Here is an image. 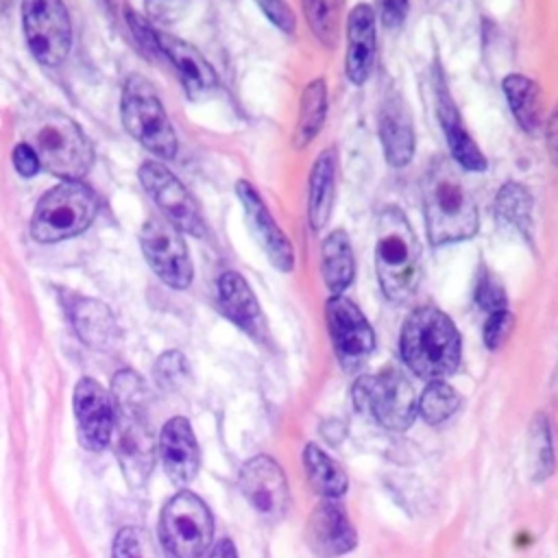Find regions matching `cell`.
<instances>
[{
  "mask_svg": "<svg viewBox=\"0 0 558 558\" xmlns=\"http://www.w3.org/2000/svg\"><path fill=\"white\" fill-rule=\"evenodd\" d=\"M116 456L131 488H142L155 466V438L146 423V386L133 371H120L111 386Z\"/></svg>",
  "mask_w": 558,
  "mask_h": 558,
  "instance_id": "6da1fadb",
  "label": "cell"
},
{
  "mask_svg": "<svg viewBox=\"0 0 558 558\" xmlns=\"http://www.w3.org/2000/svg\"><path fill=\"white\" fill-rule=\"evenodd\" d=\"M421 194L425 231L432 244L440 246L462 242L477 233L480 220L475 203L449 159H434L423 177Z\"/></svg>",
  "mask_w": 558,
  "mask_h": 558,
  "instance_id": "7a4b0ae2",
  "label": "cell"
},
{
  "mask_svg": "<svg viewBox=\"0 0 558 558\" xmlns=\"http://www.w3.org/2000/svg\"><path fill=\"white\" fill-rule=\"evenodd\" d=\"M460 333L438 307L414 310L401 329V355L410 371L425 381H445L460 364Z\"/></svg>",
  "mask_w": 558,
  "mask_h": 558,
  "instance_id": "3957f363",
  "label": "cell"
},
{
  "mask_svg": "<svg viewBox=\"0 0 558 558\" xmlns=\"http://www.w3.org/2000/svg\"><path fill=\"white\" fill-rule=\"evenodd\" d=\"M375 270L386 299L392 303L410 301L421 283V246L403 211L397 207L379 214Z\"/></svg>",
  "mask_w": 558,
  "mask_h": 558,
  "instance_id": "277c9868",
  "label": "cell"
},
{
  "mask_svg": "<svg viewBox=\"0 0 558 558\" xmlns=\"http://www.w3.org/2000/svg\"><path fill=\"white\" fill-rule=\"evenodd\" d=\"M24 144H28L39 163L65 179L78 181L94 161V150L74 120L59 111H33L22 124Z\"/></svg>",
  "mask_w": 558,
  "mask_h": 558,
  "instance_id": "5b68a950",
  "label": "cell"
},
{
  "mask_svg": "<svg viewBox=\"0 0 558 558\" xmlns=\"http://www.w3.org/2000/svg\"><path fill=\"white\" fill-rule=\"evenodd\" d=\"M98 211L96 194L81 181H63L41 196L31 220L37 242H59L85 231Z\"/></svg>",
  "mask_w": 558,
  "mask_h": 558,
  "instance_id": "8992f818",
  "label": "cell"
},
{
  "mask_svg": "<svg viewBox=\"0 0 558 558\" xmlns=\"http://www.w3.org/2000/svg\"><path fill=\"white\" fill-rule=\"evenodd\" d=\"M351 397L357 412L377 421L386 429L403 432L418 414L414 388L395 368L357 377Z\"/></svg>",
  "mask_w": 558,
  "mask_h": 558,
  "instance_id": "52a82bcc",
  "label": "cell"
},
{
  "mask_svg": "<svg viewBox=\"0 0 558 558\" xmlns=\"http://www.w3.org/2000/svg\"><path fill=\"white\" fill-rule=\"evenodd\" d=\"M124 129L150 153L161 159L177 155L174 129L157 98V92L144 76H131L122 92L120 105Z\"/></svg>",
  "mask_w": 558,
  "mask_h": 558,
  "instance_id": "ba28073f",
  "label": "cell"
},
{
  "mask_svg": "<svg viewBox=\"0 0 558 558\" xmlns=\"http://www.w3.org/2000/svg\"><path fill=\"white\" fill-rule=\"evenodd\" d=\"M159 534L170 558H201L214 534L205 501L190 490L174 495L161 510Z\"/></svg>",
  "mask_w": 558,
  "mask_h": 558,
  "instance_id": "9c48e42d",
  "label": "cell"
},
{
  "mask_svg": "<svg viewBox=\"0 0 558 558\" xmlns=\"http://www.w3.org/2000/svg\"><path fill=\"white\" fill-rule=\"evenodd\" d=\"M24 33L31 52L46 65H59L72 46L70 15L61 0H24Z\"/></svg>",
  "mask_w": 558,
  "mask_h": 558,
  "instance_id": "30bf717a",
  "label": "cell"
},
{
  "mask_svg": "<svg viewBox=\"0 0 558 558\" xmlns=\"http://www.w3.org/2000/svg\"><path fill=\"white\" fill-rule=\"evenodd\" d=\"M142 251L155 275L170 288L183 290L192 281V259L181 231L166 218H150L140 233Z\"/></svg>",
  "mask_w": 558,
  "mask_h": 558,
  "instance_id": "8fae6325",
  "label": "cell"
},
{
  "mask_svg": "<svg viewBox=\"0 0 558 558\" xmlns=\"http://www.w3.org/2000/svg\"><path fill=\"white\" fill-rule=\"evenodd\" d=\"M140 181L146 187V192L155 198V203L159 205L161 214L170 225L196 238L205 235L207 229L196 201L170 170L155 161H146L140 168Z\"/></svg>",
  "mask_w": 558,
  "mask_h": 558,
  "instance_id": "7c38bea8",
  "label": "cell"
},
{
  "mask_svg": "<svg viewBox=\"0 0 558 558\" xmlns=\"http://www.w3.org/2000/svg\"><path fill=\"white\" fill-rule=\"evenodd\" d=\"M333 351L344 368L362 364L375 349V331L353 301L331 294L325 307Z\"/></svg>",
  "mask_w": 558,
  "mask_h": 558,
  "instance_id": "4fadbf2b",
  "label": "cell"
},
{
  "mask_svg": "<svg viewBox=\"0 0 558 558\" xmlns=\"http://www.w3.org/2000/svg\"><path fill=\"white\" fill-rule=\"evenodd\" d=\"M240 490L251 508L268 521H277L288 510V482L281 466L268 456H255L240 471Z\"/></svg>",
  "mask_w": 558,
  "mask_h": 558,
  "instance_id": "5bb4252c",
  "label": "cell"
},
{
  "mask_svg": "<svg viewBox=\"0 0 558 558\" xmlns=\"http://www.w3.org/2000/svg\"><path fill=\"white\" fill-rule=\"evenodd\" d=\"M74 412L83 447L102 451L113 436V399L89 377H83L74 390Z\"/></svg>",
  "mask_w": 558,
  "mask_h": 558,
  "instance_id": "9a60e30c",
  "label": "cell"
},
{
  "mask_svg": "<svg viewBox=\"0 0 558 558\" xmlns=\"http://www.w3.org/2000/svg\"><path fill=\"white\" fill-rule=\"evenodd\" d=\"M305 538L320 558H338L357 545V534L336 499H323L310 514Z\"/></svg>",
  "mask_w": 558,
  "mask_h": 558,
  "instance_id": "2e32d148",
  "label": "cell"
},
{
  "mask_svg": "<svg viewBox=\"0 0 558 558\" xmlns=\"http://www.w3.org/2000/svg\"><path fill=\"white\" fill-rule=\"evenodd\" d=\"M238 198L242 201L244 214L248 218V225L257 238V242L262 244V248L266 251L270 264L279 270V272H290L294 268V248L292 242L288 240V235L279 229V225L275 222L272 214L268 211V207L264 205L262 196L257 194V190L248 183V181H238L235 185Z\"/></svg>",
  "mask_w": 558,
  "mask_h": 558,
  "instance_id": "e0dca14e",
  "label": "cell"
},
{
  "mask_svg": "<svg viewBox=\"0 0 558 558\" xmlns=\"http://www.w3.org/2000/svg\"><path fill=\"white\" fill-rule=\"evenodd\" d=\"M157 449H159L163 471L174 484L185 486L194 480L201 464V453L187 418L183 416L170 418L159 434Z\"/></svg>",
  "mask_w": 558,
  "mask_h": 558,
  "instance_id": "ac0fdd59",
  "label": "cell"
},
{
  "mask_svg": "<svg viewBox=\"0 0 558 558\" xmlns=\"http://www.w3.org/2000/svg\"><path fill=\"white\" fill-rule=\"evenodd\" d=\"M377 126L386 161L395 168L408 166L414 155V124L401 96L388 94L384 98L379 105Z\"/></svg>",
  "mask_w": 558,
  "mask_h": 558,
  "instance_id": "d6986e66",
  "label": "cell"
},
{
  "mask_svg": "<svg viewBox=\"0 0 558 558\" xmlns=\"http://www.w3.org/2000/svg\"><path fill=\"white\" fill-rule=\"evenodd\" d=\"M375 52V11L368 4H357L347 17V76L351 83L362 85L371 76Z\"/></svg>",
  "mask_w": 558,
  "mask_h": 558,
  "instance_id": "ffe728a7",
  "label": "cell"
},
{
  "mask_svg": "<svg viewBox=\"0 0 558 558\" xmlns=\"http://www.w3.org/2000/svg\"><path fill=\"white\" fill-rule=\"evenodd\" d=\"M218 303L225 316L244 329L253 338L266 336V323L259 303L248 288L246 279L233 270H227L218 279Z\"/></svg>",
  "mask_w": 558,
  "mask_h": 558,
  "instance_id": "44dd1931",
  "label": "cell"
},
{
  "mask_svg": "<svg viewBox=\"0 0 558 558\" xmlns=\"http://www.w3.org/2000/svg\"><path fill=\"white\" fill-rule=\"evenodd\" d=\"M157 37H159L161 54H166L177 68L190 98H198L216 87L218 78L214 68L205 61V57L192 44L166 33H157Z\"/></svg>",
  "mask_w": 558,
  "mask_h": 558,
  "instance_id": "7402d4cb",
  "label": "cell"
},
{
  "mask_svg": "<svg viewBox=\"0 0 558 558\" xmlns=\"http://www.w3.org/2000/svg\"><path fill=\"white\" fill-rule=\"evenodd\" d=\"M436 111H438V120H440V126L445 131V137H447V144H449V150H451V157L456 159V163L466 170H484L486 157L477 148V144L473 142L469 131L464 129L460 113L442 85H438V89H436Z\"/></svg>",
  "mask_w": 558,
  "mask_h": 558,
  "instance_id": "603a6c76",
  "label": "cell"
},
{
  "mask_svg": "<svg viewBox=\"0 0 558 558\" xmlns=\"http://www.w3.org/2000/svg\"><path fill=\"white\" fill-rule=\"evenodd\" d=\"M336 166H338V153L333 146H329L316 157L310 170L307 220L314 231H320L331 216L333 192H336Z\"/></svg>",
  "mask_w": 558,
  "mask_h": 558,
  "instance_id": "cb8c5ba5",
  "label": "cell"
},
{
  "mask_svg": "<svg viewBox=\"0 0 558 558\" xmlns=\"http://www.w3.org/2000/svg\"><path fill=\"white\" fill-rule=\"evenodd\" d=\"M78 338L94 349H109L118 340V327L109 307L96 299L76 296L68 305Z\"/></svg>",
  "mask_w": 558,
  "mask_h": 558,
  "instance_id": "d4e9b609",
  "label": "cell"
},
{
  "mask_svg": "<svg viewBox=\"0 0 558 558\" xmlns=\"http://www.w3.org/2000/svg\"><path fill=\"white\" fill-rule=\"evenodd\" d=\"M504 94L519 126L525 133H538L543 124V98L538 85L523 74H508L504 78Z\"/></svg>",
  "mask_w": 558,
  "mask_h": 558,
  "instance_id": "484cf974",
  "label": "cell"
},
{
  "mask_svg": "<svg viewBox=\"0 0 558 558\" xmlns=\"http://www.w3.org/2000/svg\"><path fill=\"white\" fill-rule=\"evenodd\" d=\"M355 275L351 240L342 229L331 231L323 242V279L331 294H342Z\"/></svg>",
  "mask_w": 558,
  "mask_h": 558,
  "instance_id": "4316f807",
  "label": "cell"
},
{
  "mask_svg": "<svg viewBox=\"0 0 558 558\" xmlns=\"http://www.w3.org/2000/svg\"><path fill=\"white\" fill-rule=\"evenodd\" d=\"M532 209L534 198L525 185L517 181H508L495 196V216L501 225L510 227L512 231L521 233L523 238H532Z\"/></svg>",
  "mask_w": 558,
  "mask_h": 558,
  "instance_id": "83f0119b",
  "label": "cell"
},
{
  "mask_svg": "<svg viewBox=\"0 0 558 558\" xmlns=\"http://www.w3.org/2000/svg\"><path fill=\"white\" fill-rule=\"evenodd\" d=\"M327 113V85L323 78H314L305 85L299 105V118L294 126V146H307L320 131Z\"/></svg>",
  "mask_w": 558,
  "mask_h": 558,
  "instance_id": "f1b7e54d",
  "label": "cell"
},
{
  "mask_svg": "<svg viewBox=\"0 0 558 558\" xmlns=\"http://www.w3.org/2000/svg\"><path fill=\"white\" fill-rule=\"evenodd\" d=\"M303 466L310 477V484L320 493L325 499H336L347 490V475L344 471L316 445H307L303 449Z\"/></svg>",
  "mask_w": 558,
  "mask_h": 558,
  "instance_id": "f546056e",
  "label": "cell"
},
{
  "mask_svg": "<svg viewBox=\"0 0 558 558\" xmlns=\"http://www.w3.org/2000/svg\"><path fill=\"white\" fill-rule=\"evenodd\" d=\"M554 440L549 418L538 412L527 427V466L532 482H545L554 473Z\"/></svg>",
  "mask_w": 558,
  "mask_h": 558,
  "instance_id": "4dcf8cb0",
  "label": "cell"
},
{
  "mask_svg": "<svg viewBox=\"0 0 558 558\" xmlns=\"http://www.w3.org/2000/svg\"><path fill=\"white\" fill-rule=\"evenodd\" d=\"M460 408L458 392L445 381H429L416 401V410L425 423L438 425Z\"/></svg>",
  "mask_w": 558,
  "mask_h": 558,
  "instance_id": "1f68e13d",
  "label": "cell"
},
{
  "mask_svg": "<svg viewBox=\"0 0 558 558\" xmlns=\"http://www.w3.org/2000/svg\"><path fill=\"white\" fill-rule=\"evenodd\" d=\"M113 558H159V554L146 530L124 527L116 536Z\"/></svg>",
  "mask_w": 558,
  "mask_h": 558,
  "instance_id": "d6a6232c",
  "label": "cell"
},
{
  "mask_svg": "<svg viewBox=\"0 0 558 558\" xmlns=\"http://www.w3.org/2000/svg\"><path fill=\"white\" fill-rule=\"evenodd\" d=\"M475 303L488 314L506 310V290L501 281L486 268L477 275V286H475Z\"/></svg>",
  "mask_w": 558,
  "mask_h": 558,
  "instance_id": "836d02e7",
  "label": "cell"
},
{
  "mask_svg": "<svg viewBox=\"0 0 558 558\" xmlns=\"http://www.w3.org/2000/svg\"><path fill=\"white\" fill-rule=\"evenodd\" d=\"M155 379L163 390H177L187 379V362L179 351L163 353L155 364Z\"/></svg>",
  "mask_w": 558,
  "mask_h": 558,
  "instance_id": "e575fe53",
  "label": "cell"
},
{
  "mask_svg": "<svg viewBox=\"0 0 558 558\" xmlns=\"http://www.w3.org/2000/svg\"><path fill=\"white\" fill-rule=\"evenodd\" d=\"M514 327V316L508 310L488 314L486 323H484V342L490 351H497L510 336Z\"/></svg>",
  "mask_w": 558,
  "mask_h": 558,
  "instance_id": "d590c367",
  "label": "cell"
},
{
  "mask_svg": "<svg viewBox=\"0 0 558 558\" xmlns=\"http://www.w3.org/2000/svg\"><path fill=\"white\" fill-rule=\"evenodd\" d=\"M307 17L312 24V31L318 35L320 41H331L333 37V22H331V9L327 0H305Z\"/></svg>",
  "mask_w": 558,
  "mask_h": 558,
  "instance_id": "8d00e7d4",
  "label": "cell"
},
{
  "mask_svg": "<svg viewBox=\"0 0 558 558\" xmlns=\"http://www.w3.org/2000/svg\"><path fill=\"white\" fill-rule=\"evenodd\" d=\"M144 2H146L150 22L159 26H168L177 22L187 9V0H144Z\"/></svg>",
  "mask_w": 558,
  "mask_h": 558,
  "instance_id": "74e56055",
  "label": "cell"
},
{
  "mask_svg": "<svg viewBox=\"0 0 558 558\" xmlns=\"http://www.w3.org/2000/svg\"><path fill=\"white\" fill-rule=\"evenodd\" d=\"M257 7L264 11V15L286 33H292L296 28V17L286 0H255Z\"/></svg>",
  "mask_w": 558,
  "mask_h": 558,
  "instance_id": "f35d334b",
  "label": "cell"
},
{
  "mask_svg": "<svg viewBox=\"0 0 558 558\" xmlns=\"http://www.w3.org/2000/svg\"><path fill=\"white\" fill-rule=\"evenodd\" d=\"M375 2H377V11H379L381 22L388 28H397L405 20L408 7H410L408 0H375Z\"/></svg>",
  "mask_w": 558,
  "mask_h": 558,
  "instance_id": "ab89813d",
  "label": "cell"
},
{
  "mask_svg": "<svg viewBox=\"0 0 558 558\" xmlns=\"http://www.w3.org/2000/svg\"><path fill=\"white\" fill-rule=\"evenodd\" d=\"M13 166H15V170L22 177H33L41 168L37 153L28 144H24V142L13 148Z\"/></svg>",
  "mask_w": 558,
  "mask_h": 558,
  "instance_id": "60d3db41",
  "label": "cell"
},
{
  "mask_svg": "<svg viewBox=\"0 0 558 558\" xmlns=\"http://www.w3.org/2000/svg\"><path fill=\"white\" fill-rule=\"evenodd\" d=\"M129 24H131V28H133V33H135V39H137L146 50L161 54L157 31H153V28H150L140 15H135V13H129Z\"/></svg>",
  "mask_w": 558,
  "mask_h": 558,
  "instance_id": "b9f144b4",
  "label": "cell"
},
{
  "mask_svg": "<svg viewBox=\"0 0 558 558\" xmlns=\"http://www.w3.org/2000/svg\"><path fill=\"white\" fill-rule=\"evenodd\" d=\"M547 146H549L551 159L558 163V107H556V111L551 113L549 124H547Z\"/></svg>",
  "mask_w": 558,
  "mask_h": 558,
  "instance_id": "7bdbcfd3",
  "label": "cell"
},
{
  "mask_svg": "<svg viewBox=\"0 0 558 558\" xmlns=\"http://www.w3.org/2000/svg\"><path fill=\"white\" fill-rule=\"evenodd\" d=\"M209 558H238L235 545H233L229 538H220V541L211 547Z\"/></svg>",
  "mask_w": 558,
  "mask_h": 558,
  "instance_id": "ee69618b",
  "label": "cell"
}]
</instances>
